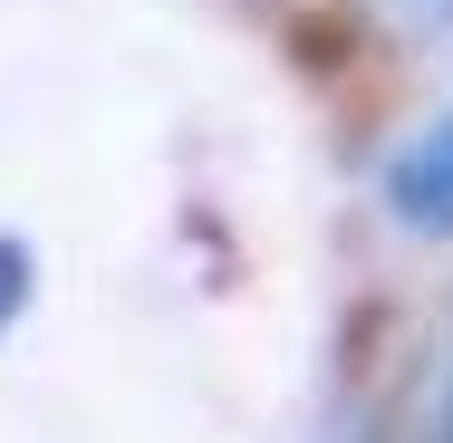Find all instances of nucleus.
<instances>
[{"label": "nucleus", "instance_id": "1", "mask_svg": "<svg viewBox=\"0 0 453 443\" xmlns=\"http://www.w3.org/2000/svg\"><path fill=\"white\" fill-rule=\"evenodd\" d=\"M386 212L415 241H453V106L386 164Z\"/></svg>", "mask_w": 453, "mask_h": 443}]
</instances>
